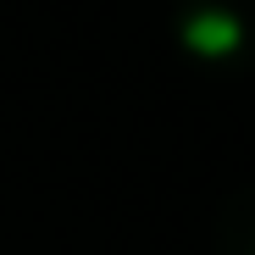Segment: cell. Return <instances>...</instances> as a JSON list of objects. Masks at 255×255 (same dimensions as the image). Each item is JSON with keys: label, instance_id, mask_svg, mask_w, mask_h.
I'll list each match as a JSON object with an SVG mask.
<instances>
[{"label": "cell", "instance_id": "cell-1", "mask_svg": "<svg viewBox=\"0 0 255 255\" xmlns=\"http://www.w3.org/2000/svg\"><path fill=\"white\" fill-rule=\"evenodd\" d=\"M166 33L178 56L205 72H255V0H172Z\"/></svg>", "mask_w": 255, "mask_h": 255}, {"label": "cell", "instance_id": "cell-2", "mask_svg": "<svg viewBox=\"0 0 255 255\" xmlns=\"http://www.w3.org/2000/svg\"><path fill=\"white\" fill-rule=\"evenodd\" d=\"M211 255H255V178L233 183L211 211Z\"/></svg>", "mask_w": 255, "mask_h": 255}]
</instances>
